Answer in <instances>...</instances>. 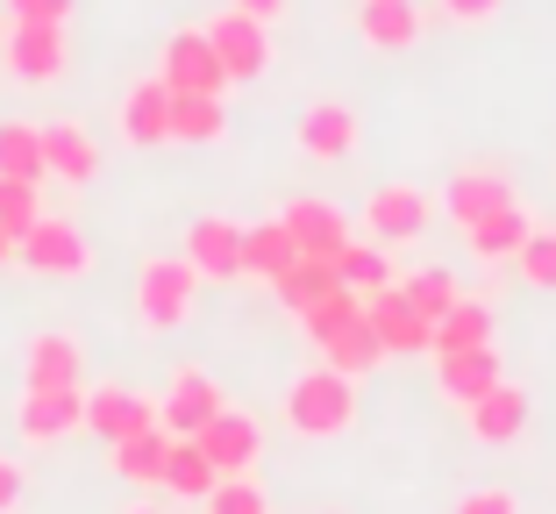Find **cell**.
<instances>
[{"label": "cell", "instance_id": "1", "mask_svg": "<svg viewBox=\"0 0 556 514\" xmlns=\"http://www.w3.org/2000/svg\"><path fill=\"white\" fill-rule=\"evenodd\" d=\"M286 429L307 436V443H328V436L357 429V379H343L336 365H314L286 386Z\"/></svg>", "mask_w": 556, "mask_h": 514}, {"label": "cell", "instance_id": "2", "mask_svg": "<svg viewBox=\"0 0 556 514\" xmlns=\"http://www.w3.org/2000/svg\"><path fill=\"white\" fill-rule=\"evenodd\" d=\"M193 300H200V272L186 258H143L136 265V322L143 329H186L193 322Z\"/></svg>", "mask_w": 556, "mask_h": 514}, {"label": "cell", "instance_id": "3", "mask_svg": "<svg viewBox=\"0 0 556 514\" xmlns=\"http://www.w3.org/2000/svg\"><path fill=\"white\" fill-rule=\"evenodd\" d=\"M428 215H435V200L421 193V186H371L364 193V208H357V229L371 236V243H386V250H400V243H414V236H428Z\"/></svg>", "mask_w": 556, "mask_h": 514}, {"label": "cell", "instance_id": "4", "mask_svg": "<svg viewBox=\"0 0 556 514\" xmlns=\"http://www.w3.org/2000/svg\"><path fill=\"white\" fill-rule=\"evenodd\" d=\"M0 65L15 72L22 86H50L65 79L72 50H65V22H8V36H0Z\"/></svg>", "mask_w": 556, "mask_h": 514}, {"label": "cell", "instance_id": "5", "mask_svg": "<svg viewBox=\"0 0 556 514\" xmlns=\"http://www.w3.org/2000/svg\"><path fill=\"white\" fill-rule=\"evenodd\" d=\"M15 258L29 272H43V279H86V272H93V243H86V229H79V222H65V215H43L15 243Z\"/></svg>", "mask_w": 556, "mask_h": 514}, {"label": "cell", "instance_id": "6", "mask_svg": "<svg viewBox=\"0 0 556 514\" xmlns=\"http://www.w3.org/2000/svg\"><path fill=\"white\" fill-rule=\"evenodd\" d=\"M157 79H164V93H229V72H222V58H214L207 29H172L164 36Z\"/></svg>", "mask_w": 556, "mask_h": 514}, {"label": "cell", "instance_id": "7", "mask_svg": "<svg viewBox=\"0 0 556 514\" xmlns=\"http://www.w3.org/2000/svg\"><path fill=\"white\" fill-rule=\"evenodd\" d=\"M15 429H22V443H29V450L79 436L86 429V386H29L22 408H15Z\"/></svg>", "mask_w": 556, "mask_h": 514}, {"label": "cell", "instance_id": "8", "mask_svg": "<svg viewBox=\"0 0 556 514\" xmlns=\"http://www.w3.org/2000/svg\"><path fill=\"white\" fill-rule=\"evenodd\" d=\"M222 408H229V400H222V386H214L207 365H179L172 379H164V393H157L164 436H200L214 415H222Z\"/></svg>", "mask_w": 556, "mask_h": 514}, {"label": "cell", "instance_id": "9", "mask_svg": "<svg viewBox=\"0 0 556 514\" xmlns=\"http://www.w3.org/2000/svg\"><path fill=\"white\" fill-rule=\"evenodd\" d=\"M207 43H214L229 79H264V65H271V22L243 15V8H222L207 22Z\"/></svg>", "mask_w": 556, "mask_h": 514}, {"label": "cell", "instance_id": "10", "mask_svg": "<svg viewBox=\"0 0 556 514\" xmlns=\"http://www.w3.org/2000/svg\"><path fill=\"white\" fill-rule=\"evenodd\" d=\"M357 108H343V100H307L293 122V143L300 158H314V165H343V158H357Z\"/></svg>", "mask_w": 556, "mask_h": 514}, {"label": "cell", "instance_id": "11", "mask_svg": "<svg viewBox=\"0 0 556 514\" xmlns=\"http://www.w3.org/2000/svg\"><path fill=\"white\" fill-rule=\"evenodd\" d=\"M86 429H93L108 450L129 443V436H143V429H164V422H157V393H136V386H93V393H86Z\"/></svg>", "mask_w": 556, "mask_h": 514}, {"label": "cell", "instance_id": "12", "mask_svg": "<svg viewBox=\"0 0 556 514\" xmlns=\"http://www.w3.org/2000/svg\"><path fill=\"white\" fill-rule=\"evenodd\" d=\"M243 236H250V222H236V215H200L193 229H186V265L200 272V279H243Z\"/></svg>", "mask_w": 556, "mask_h": 514}, {"label": "cell", "instance_id": "13", "mask_svg": "<svg viewBox=\"0 0 556 514\" xmlns=\"http://www.w3.org/2000/svg\"><path fill=\"white\" fill-rule=\"evenodd\" d=\"M500 208H514V179L500 165H464V172H450V186H442V215L457 222V229L500 215Z\"/></svg>", "mask_w": 556, "mask_h": 514}, {"label": "cell", "instance_id": "14", "mask_svg": "<svg viewBox=\"0 0 556 514\" xmlns=\"http://www.w3.org/2000/svg\"><path fill=\"white\" fill-rule=\"evenodd\" d=\"M364 322H371V336H378V350H386V358H421V350L435 343V329L414 315V300L400 293V286L364 293Z\"/></svg>", "mask_w": 556, "mask_h": 514}, {"label": "cell", "instance_id": "15", "mask_svg": "<svg viewBox=\"0 0 556 514\" xmlns=\"http://www.w3.org/2000/svg\"><path fill=\"white\" fill-rule=\"evenodd\" d=\"M286 229H293L300 258H321V265H336V258H343V243L357 236V222H350L336 200L307 193V200H293V208H286Z\"/></svg>", "mask_w": 556, "mask_h": 514}, {"label": "cell", "instance_id": "16", "mask_svg": "<svg viewBox=\"0 0 556 514\" xmlns=\"http://www.w3.org/2000/svg\"><path fill=\"white\" fill-rule=\"evenodd\" d=\"M193 443L214 457V472H222V479H243V472L264 457V429H257V415H243V408H222V415H214Z\"/></svg>", "mask_w": 556, "mask_h": 514}, {"label": "cell", "instance_id": "17", "mask_svg": "<svg viewBox=\"0 0 556 514\" xmlns=\"http://www.w3.org/2000/svg\"><path fill=\"white\" fill-rule=\"evenodd\" d=\"M421 29H428L421 0H364V8H357V36H364V50H378V58L414 50V43H421Z\"/></svg>", "mask_w": 556, "mask_h": 514}, {"label": "cell", "instance_id": "18", "mask_svg": "<svg viewBox=\"0 0 556 514\" xmlns=\"http://www.w3.org/2000/svg\"><path fill=\"white\" fill-rule=\"evenodd\" d=\"M507 379L500 372V350H450V358H435V393L450 400V408H471V400H485L492 386Z\"/></svg>", "mask_w": 556, "mask_h": 514}, {"label": "cell", "instance_id": "19", "mask_svg": "<svg viewBox=\"0 0 556 514\" xmlns=\"http://www.w3.org/2000/svg\"><path fill=\"white\" fill-rule=\"evenodd\" d=\"M528 415H535V400H528L521 379H500L485 400H471V408H464V422H471L478 443H514V436L528 429Z\"/></svg>", "mask_w": 556, "mask_h": 514}, {"label": "cell", "instance_id": "20", "mask_svg": "<svg viewBox=\"0 0 556 514\" xmlns=\"http://www.w3.org/2000/svg\"><path fill=\"white\" fill-rule=\"evenodd\" d=\"M293 265H300V243H293V229H286V215L250 222V236H243V279L278 286Z\"/></svg>", "mask_w": 556, "mask_h": 514}, {"label": "cell", "instance_id": "21", "mask_svg": "<svg viewBox=\"0 0 556 514\" xmlns=\"http://www.w3.org/2000/svg\"><path fill=\"white\" fill-rule=\"evenodd\" d=\"M122 136L143 150L172 143V93H164V79L150 72V79H136L129 93H122Z\"/></svg>", "mask_w": 556, "mask_h": 514}, {"label": "cell", "instance_id": "22", "mask_svg": "<svg viewBox=\"0 0 556 514\" xmlns=\"http://www.w3.org/2000/svg\"><path fill=\"white\" fill-rule=\"evenodd\" d=\"M528 236H535V215H528L521 200H514V208H500V215L471 222V229H464V250H471L478 265H507V258H521Z\"/></svg>", "mask_w": 556, "mask_h": 514}, {"label": "cell", "instance_id": "23", "mask_svg": "<svg viewBox=\"0 0 556 514\" xmlns=\"http://www.w3.org/2000/svg\"><path fill=\"white\" fill-rule=\"evenodd\" d=\"M29 386H86V343L72 329H43L29 336Z\"/></svg>", "mask_w": 556, "mask_h": 514}, {"label": "cell", "instance_id": "24", "mask_svg": "<svg viewBox=\"0 0 556 514\" xmlns=\"http://www.w3.org/2000/svg\"><path fill=\"white\" fill-rule=\"evenodd\" d=\"M43 165H50V179H65V186H93L100 143L79 122H43Z\"/></svg>", "mask_w": 556, "mask_h": 514}, {"label": "cell", "instance_id": "25", "mask_svg": "<svg viewBox=\"0 0 556 514\" xmlns=\"http://www.w3.org/2000/svg\"><path fill=\"white\" fill-rule=\"evenodd\" d=\"M314 350H321V365H336L343 379H364V372H378L386 365V350H378V336H371V322H343V329H328V336H314Z\"/></svg>", "mask_w": 556, "mask_h": 514}, {"label": "cell", "instance_id": "26", "mask_svg": "<svg viewBox=\"0 0 556 514\" xmlns=\"http://www.w3.org/2000/svg\"><path fill=\"white\" fill-rule=\"evenodd\" d=\"M492 343V300L464 293L450 315L435 322V343H428V358H450V350H485Z\"/></svg>", "mask_w": 556, "mask_h": 514}, {"label": "cell", "instance_id": "27", "mask_svg": "<svg viewBox=\"0 0 556 514\" xmlns=\"http://www.w3.org/2000/svg\"><path fill=\"white\" fill-rule=\"evenodd\" d=\"M222 136H229L222 93H172V143H222Z\"/></svg>", "mask_w": 556, "mask_h": 514}, {"label": "cell", "instance_id": "28", "mask_svg": "<svg viewBox=\"0 0 556 514\" xmlns=\"http://www.w3.org/2000/svg\"><path fill=\"white\" fill-rule=\"evenodd\" d=\"M214 486H222V472H214V457L193 443V436H172V465H164V493L172 500H207Z\"/></svg>", "mask_w": 556, "mask_h": 514}, {"label": "cell", "instance_id": "29", "mask_svg": "<svg viewBox=\"0 0 556 514\" xmlns=\"http://www.w3.org/2000/svg\"><path fill=\"white\" fill-rule=\"evenodd\" d=\"M336 279L357 286V293H386V286H400V279H393V250L371 243V236H350L343 258H336Z\"/></svg>", "mask_w": 556, "mask_h": 514}, {"label": "cell", "instance_id": "30", "mask_svg": "<svg viewBox=\"0 0 556 514\" xmlns=\"http://www.w3.org/2000/svg\"><path fill=\"white\" fill-rule=\"evenodd\" d=\"M0 179H29V186L50 179L43 129H36V122H0Z\"/></svg>", "mask_w": 556, "mask_h": 514}, {"label": "cell", "instance_id": "31", "mask_svg": "<svg viewBox=\"0 0 556 514\" xmlns=\"http://www.w3.org/2000/svg\"><path fill=\"white\" fill-rule=\"evenodd\" d=\"M108 457H115V472H122L129 486H164V465H172V436H164V429H143V436H129V443H115Z\"/></svg>", "mask_w": 556, "mask_h": 514}, {"label": "cell", "instance_id": "32", "mask_svg": "<svg viewBox=\"0 0 556 514\" xmlns=\"http://www.w3.org/2000/svg\"><path fill=\"white\" fill-rule=\"evenodd\" d=\"M400 293H407V300H414V315H421L428 329H435V322H442V315H450V308L464 300V286L450 279V272L421 265V272H407V279H400Z\"/></svg>", "mask_w": 556, "mask_h": 514}, {"label": "cell", "instance_id": "33", "mask_svg": "<svg viewBox=\"0 0 556 514\" xmlns=\"http://www.w3.org/2000/svg\"><path fill=\"white\" fill-rule=\"evenodd\" d=\"M336 286H343V279H336V265H321V258H300V265H293V272H286V279L271 286V293L286 300L293 315H307L314 300H321V293H336Z\"/></svg>", "mask_w": 556, "mask_h": 514}, {"label": "cell", "instance_id": "34", "mask_svg": "<svg viewBox=\"0 0 556 514\" xmlns=\"http://www.w3.org/2000/svg\"><path fill=\"white\" fill-rule=\"evenodd\" d=\"M36 222H43V186H29V179H0V229L22 243Z\"/></svg>", "mask_w": 556, "mask_h": 514}, {"label": "cell", "instance_id": "35", "mask_svg": "<svg viewBox=\"0 0 556 514\" xmlns=\"http://www.w3.org/2000/svg\"><path fill=\"white\" fill-rule=\"evenodd\" d=\"M357 315H364V293H357V286H336V293H321L300 322H307V343H314V336L343 329V322H357Z\"/></svg>", "mask_w": 556, "mask_h": 514}, {"label": "cell", "instance_id": "36", "mask_svg": "<svg viewBox=\"0 0 556 514\" xmlns=\"http://www.w3.org/2000/svg\"><path fill=\"white\" fill-rule=\"evenodd\" d=\"M514 265H521V279L535 286V293H556V229H542V222H535V236L521 243Z\"/></svg>", "mask_w": 556, "mask_h": 514}, {"label": "cell", "instance_id": "37", "mask_svg": "<svg viewBox=\"0 0 556 514\" xmlns=\"http://www.w3.org/2000/svg\"><path fill=\"white\" fill-rule=\"evenodd\" d=\"M200 514H271V500H264V486L243 472V479H222V486H214V493L200 500Z\"/></svg>", "mask_w": 556, "mask_h": 514}, {"label": "cell", "instance_id": "38", "mask_svg": "<svg viewBox=\"0 0 556 514\" xmlns=\"http://www.w3.org/2000/svg\"><path fill=\"white\" fill-rule=\"evenodd\" d=\"M450 514H521V500H514L507 486H471V493H457Z\"/></svg>", "mask_w": 556, "mask_h": 514}, {"label": "cell", "instance_id": "39", "mask_svg": "<svg viewBox=\"0 0 556 514\" xmlns=\"http://www.w3.org/2000/svg\"><path fill=\"white\" fill-rule=\"evenodd\" d=\"M500 8H507V0H435L442 22H492Z\"/></svg>", "mask_w": 556, "mask_h": 514}, {"label": "cell", "instance_id": "40", "mask_svg": "<svg viewBox=\"0 0 556 514\" xmlns=\"http://www.w3.org/2000/svg\"><path fill=\"white\" fill-rule=\"evenodd\" d=\"M72 0H8V22H65Z\"/></svg>", "mask_w": 556, "mask_h": 514}, {"label": "cell", "instance_id": "41", "mask_svg": "<svg viewBox=\"0 0 556 514\" xmlns=\"http://www.w3.org/2000/svg\"><path fill=\"white\" fill-rule=\"evenodd\" d=\"M15 507H22V465L0 457V514H15Z\"/></svg>", "mask_w": 556, "mask_h": 514}, {"label": "cell", "instance_id": "42", "mask_svg": "<svg viewBox=\"0 0 556 514\" xmlns=\"http://www.w3.org/2000/svg\"><path fill=\"white\" fill-rule=\"evenodd\" d=\"M229 8H243V15H257V22H278V15H286V0H229Z\"/></svg>", "mask_w": 556, "mask_h": 514}, {"label": "cell", "instance_id": "43", "mask_svg": "<svg viewBox=\"0 0 556 514\" xmlns=\"http://www.w3.org/2000/svg\"><path fill=\"white\" fill-rule=\"evenodd\" d=\"M0 265H15V236L0 229Z\"/></svg>", "mask_w": 556, "mask_h": 514}, {"label": "cell", "instance_id": "44", "mask_svg": "<svg viewBox=\"0 0 556 514\" xmlns=\"http://www.w3.org/2000/svg\"><path fill=\"white\" fill-rule=\"evenodd\" d=\"M129 514H164V507H150V500H136V507H129Z\"/></svg>", "mask_w": 556, "mask_h": 514}]
</instances>
